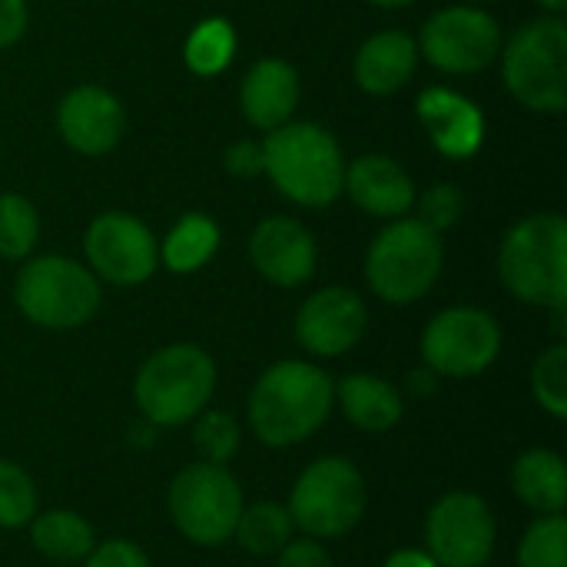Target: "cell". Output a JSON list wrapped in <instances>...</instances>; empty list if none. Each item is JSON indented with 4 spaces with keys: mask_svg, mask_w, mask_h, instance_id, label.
Returning a JSON list of instances; mask_svg holds the SVG:
<instances>
[{
    "mask_svg": "<svg viewBox=\"0 0 567 567\" xmlns=\"http://www.w3.org/2000/svg\"><path fill=\"white\" fill-rule=\"evenodd\" d=\"M415 116L429 136V143L445 159H472L485 143V113L482 106L452 90V86H425L415 100Z\"/></svg>",
    "mask_w": 567,
    "mask_h": 567,
    "instance_id": "cell-17",
    "label": "cell"
},
{
    "mask_svg": "<svg viewBox=\"0 0 567 567\" xmlns=\"http://www.w3.org/2000/svg\"><path fill=\"white\" fill-rule=\"evenodd\" d=\"M83 567H150V558L126 538H110L103 545H93V551L83 558Z\"/></svg>",
    "mask_w": 567,
    "mask_h": 567,
    "instance_id": "cell-33",
    "label": "cell"
},
{
    "mask_svg": "<svg viewBox=\"0 0 567 567\" xmlns=\"http://www.w3.org/2000/svg\"><path fill=\"white\" fill-rule=\"evenodd\" d=\"M502 286L551 312L567 309V219L561 213H532L518 219L498 249Z\"/></svg>",
    "mask_w": 567,
    "mask_h": 567,
    "instance_id": "cell-3",
    "label": "cell"
},
{
    "mask_svg": "<svg viewBox=\"0 0 567 567\" xmlns=\"http://www.w3.org/2000/svg\"><path fill=\"white\" fill-rule=\"evenodd\" d=\"M336 399L346 419L362 432H389L402 419V409H405L399 389L369 372L346 375L336 389Z\"/></svg>",
    "mask_w": 567,
    "mask_h": 567,
    "instance_id": "cell-22",
    "label": "cell"
},
{
    "mask_svg": "<svg viewBox=\"0 0 567 567\" xmlns=\"http://www.w3.org/2000/svg\"><path fill=\"white\" fill-rule=\"evenodd\" d=\"M336 402L329 372L312 362L286 359L269 365L249 392V425L262 445L289 449L316 435Z\"/></svg>",
    "mask_w": 567,
    "mask_h": 567,
    "instance_id": "cell-2",
    "label": "cell"
},
{
    "mask_svg": "<svg viewBox=\"0 0 567 567\" xmlns=\"http://www.w3.org/2000/svg\"><path fill=\"white\" fill-rule=\"evenodd\" d=\"M502 40L505 37L498 20L478 3H452L435 10L415 37L419 60L449 76H472L488 70L502 53Z\"/></svg>",
    "mask_w": 567,
    "mask_h": 567,
    "instance_id": "cell-10",
    "label": "cell"
},
{
    "mask_svg": "<svg viewBox=\"0 0 567 567\" xmlns=\"http://www.w3.org/2000/svg\"><path fill=\"white\" fill-rule=\"evenodd\" d=\"M30 542L53 561H83L93 551V528L66 508L30 518Z\"/></svg>",
    "mask_w": 567,
    "mask_h": 567,
    "instance_id": "cell-24",
    "label": "cell"
},
{
    "mask_svg": "<svg viewBox=\"0 0 567 567\" xmlns=\"http://www.w3.org/2000/svg\"><path fill=\"white\" fill-rule=\"evenodd\" d=\"M419 70V43L405 30H379L355 50L352 76L369 96H395Z\"/></svg>",
    "mask_w": 567,
    "mask_h": 567,
    "instance_id": "cell-20",
    "label": "cell"
},
{
    "mask_svg": "<svg viewBox=\"0 0 567 567\" xmlns=\"http://www.w3.org/2000/svg\"><path fill=\"white\" fill-rule=\"evenodd\" d=\"M86 269L110 286H140L159 269V239L153 229L123 209L100 213L83 233Z\"/></svg>",
    "mask_w": 567,
    "mask_h": 567,
    "instance_id": "cell-12",
    "label": "cell"
},
{
    "mask_svg": "<svg viewBox=\"0 0 567 567\" xmlns=\"http://www.w3.org/2000/svg\"><path fill=\"white\" fill-rule=\"evenodd\" d=\"M219 243H223V229L213 216L183 213L166 233V239L159 243V266H166L176 276L199 272L219 252Z\"/></svg>",
    "mask_w": 567,
    "mask_h": 567,
    "instance_id": "cell-23",
    "label": "cell"
},
{
    "mask_svg": "<svg viewBox=\"0 0 567 567\" xmlns=\"http://www.w3.org/2000/svg\"><path fill=\"white\" fill-rule=\"evenodd\" d=\"M512 488L538 515H565L567 505V465L551 449L525 452L512 468Z\"/></svg>",
    "mask_w": 567,
    "mask_h": 567,
    "instance_id": "cell-21",
    "label": "cell"
},
{
    "mask_svg": "<svg viewBox=\"0 0 567 567\" xmlns=\"http://www.w3.org/2000/svg\"><path fill=\"white\" fill-rule=\"evenodd\" d=\"M468 3H478V7H485V3H502V0H468Z\"/></svg>",
    "mask_w": 567,
    "mask_h": 567,
    "instance_id": "cell-40",
    "label": "cell"
},
{
    "mask_svg": "<svg viewBox=\"0 0 567 567\" xmlns=\"http://www.w3.org/2000/svg\"><path fill=\"white\" fill-rule=\"evenodd\" d=\"M276 567H336L329 551L316 542V538H306V542H289L279 558Z\"/></svg>",
    "mask_w": 567,
    "mask_h": 567,
    "instance_id": "cell-35",
    "label": "cell"
},
{
    "mask_svg": "<svg viewBox=\"0 0 567 567\" xmlns=\"http://www.w3.org/2000/svg\"><path fill=\"white\" fill-rule=\"evenodd\" d=\"M445 269V246L435 229L415 216L385 223L365 252V282L389 306L425 299Z\"/></svg>",
    "mask_w": 567,
    "mask_h": 567,
    "instance_id": "cell-5",
    "label": "cell"
},
{
    "mask_svg": "<svg viewBox=\"0 0 567 567\" xmlns=\"http://www.w3.org/2000/svg\"><path fill=\"white\" fill-rule=\"evenodd\" d=\"M518 567H567L565 515H542L522 538Z\"/></svg>",
    "mask_w": 567,
    "mask_h": 567,
    "instance_id": "cell-29",
    "label": "cell"
},
{
    "mask_svg": "<svg viewBox=\"0 0 567 567\" xmlns=\"http://www.w3.org/2000/svg\"><path fill=\"white\" fill-rule=\"evenodd\" d=\"M262 176L302 209H326L342 196L346 153L339 140L312 120H289L262 140Z\"/></svg>",
    "mask_w": 567,
    "mask_h": 567,
    "instance_id": "cell-1",
    "label": "cell"
},
{
    "mask_svg": "<svg viewBox=\"0 0 567 567\" xmlns=\"http://www.w3.org/2000/svg\"><path fill=\"white\" fill-rule=\"evenodd\" d=\"M249 262L266 282L279 289H299L316 276L319 246L299 219L269 216L249 236Z\"/></svg>",
    "mask_w": 567,
    "mask_h": 567,
    "instance_id": "cell-16",
    "label": "cell"
},
{
    "mask_svg": "<svg viewBox=\"0 0 567 567\" xmlns=\"http://www.w3.org/2000/svg\"><path fill=\"white\" fill-rule=\"evenodd\" d=\"M545 13H555V17H565L567 0H535Z\"/></svg>",
    "mask_w": 567,
    "mask_h": 567,
    "instance_id": "cell-39",
    "label": "cell"
},
{
    "mask_svg": "<svg viewBox=\"0 0 567 567\" xmlns=\"http://www.w3.org/2000/svg\"><path fill=\"white\" fill-rule=\"evenodd\" d=\"M216 392V362L193 342L156 349L136 372L133 399L150 425H186L193 422Z\"/></svg>",
    "mask_w": 567,
    "mask_h": 567,
    "instance_id": "cell-6",
    "label": "cell"
},
{
    "mask_svg": "<svg viewBox=\"0 0 567 567\" xmlns=\"http://www.w3.org/2000/svg\"><path fill=\"white\" fill-rule=\"evenodd\" d=\"M56 133L80 156H106L120 146L126 110L120 96L100 83H80L56 103Z\"/></svg>",
    "mask_w": 567,
    "mask_h": 567,
    "instance_id": "cell-15",
    "label": "cell"
},
{
    "mask_svg": "<svg viewBox=\"0 0 567 567\" xmlns=\"http://www.w3.org/2000/svg\"><path fill=\"white\" fill-rule=\"evenodd\" d=\"M302 100V80L299 70L282 56H262L256 60L243 83H239V110L249 126L259 133H269L296 116V106Z\"/></svg>",
    "mask_w": 567,
    "mask_h": 567,
    "instance_id": "cell-19",
    "label": "cell"
},
{
    "mask_svg": "<svg viewBox=\"0 0 567 567\" xmlns=\"http://www.w3.org/2000/svg\"><path fill=\"white\" fill-rule=\"evenodd\" d=\"M100 279L70 256H30L13 279V302L27 322L53 332L86 326L100 309Z\"/></svg>",
    "mask_w": 567,
    "mask_h": 567,
    "instance_id": "cell-7",
    "label": "cell"
},
{
    "mask_svg": "<svg viewBox=\"0 0 567 567\" xmlns=\"http://www.w3.org/2000/svg\"><path fill=\"white\" fill-rule=\"evenodd\" d=\"M239 545L249 551V555H279L292 535H296V522L289 515L286 505H276V502H259V505H249L243 508L239 522H236V532Z\"/></svg>",
    "mask_w": 567,
    "mask_h": 567,
    "instance_id": "cell-26",
    "label": "cell"
},
{
    "mask_svg": "<svg viewBox=\"0 0 567 567\" xmlns=\"http://www.w3.org/2000/svg\"><path fill=\"white\" fill-rule=\"evenodd\" d=\"M40 243V213L20 193H0V259L23 262Z\"/></svg>",
    "mask_w": 567,
    "mask_h": 567,
    "instance_id": "cell-27",
    "label": "cell"
},
{
    "mask_svg": "<svg viewBox=\"0 0 567 567\" xmlns=\"http://www.w3.org/2000/svg\"><path fill=\"white\" fill-rule=\"evenodd\" d=\"M239 422L229 412H203L193 429V449L209 465H226L239 452Z\"/></svg>",
    "mask_w": 567,
    "mask_h": 567,
    "instance_id": "cell-31",
    "label": "cell"
},
{
    "mask_svg": "<svg viewBox=\"0 0 567 567\" xmlns=\"http://www.w3.org/2000/svg\"><path fill=\"white\" fill-rule=\"evenodd\" d=\"M223 166L236 179H252L262 176V143L259 140H236L223 153Z\"/></svg>",
    "mask_w": 567,
    "mask_h": 567,
    "instance_id": "cell-34",
    "label": "cell"
},
{
    "mask_svg": "<svg viewBox=\"0 0 567 567\" xmlns=\"http://www.w3.org/2000/svg\"><path fill=\"white\" fill-rule=\"evenodd\" d=\"M502 80L518 106L542 116L567 110V23L565 17L542 13L525 20L502 40Z\"/></svg>",
    "mask_w": 567,
    "mask_h": 567,
    "instance_id": "cell-4",
    "label": "cell"
},
{
    "mask_svg": "<svg viewBox=\"0 0 567 567\" xmlns=\"http://www.w3.org/2000/svg\"><path fill=\"white\" fill-rule=\"evenodd\" d=\"M502 352V329L492 312L478 306L442 309L422 332L425 369L445 379L482 375Z\"/></svg>",
    "mask_w": 567,
    "mask_h": 567,
    "instance_id": "cell-11",
    "label": "cell"
},
{
    "mask_svg": "<svg viewBox=\"0 0 567 567\" xmlns=\"http://www.w3.org/2000/svg\"><path fill=\"white\" fill-rule=\"evenodd\" d=\"M365 3L379 10H405V7H415L419 0H365Z\"/></svg>",
    "mask_w": 567,
    "mask_h": 567,
    "instance_id": "cell-38",
    "label": "cell"
},
{
    "mask_svg": "<svg viewBox=\"0 0 567 567\" xmlns=\"http://www.w3.org/2000/svg\"><path fill=\"white\" fill-rule=\"evenodd\" d=\"M532 395L551 415L567 419V346L558 342L545 349L532 365Z\"/></svg>",
    "mask_w": 567,
    "mask_h": 567,
    "instance_id": "cell-28",
    "label": "cell"
},
{
    "mask_svg": "<svg viewBox=\"0 0 567 567\" xmlns=\"http://www.w3.org/2000/svg\"><path fill=\"white\" fill-rule=\"evenodd\" d=\"M37 515V485L33 478L0 458V528H23Z\"/></svg>",
    "mask_w": 567,
    "mask_h": 567,
    "instance_id": "cell-30",
    "label": "cell"
},
{
    "mask_svg": "<svg viewBox=\"0 0 567 567\" xmlns=\"http://www.w3.org/2000/svg\"><path fill=\"white\" fill-rule=\"evenodd\" d=\"M415 219H422L429 229H435L439 236L449 233L452 226H458L462 213H465V196L455 183H435L429 186L422 196H415Z\"/></svg>",
    "mask_w": 567,
    "mask_h": 567,
    "instance_id": "cell-32",
    "label": "cell"
},
{
    "mask_svg": "<svg viewBox=\"0 0 567 567\" xmlns=\"http://www.w3.org/2000/svg\"><path fill=\"white\" fill-rule=\"evenodd\" d=\"M243 488L226 465H186L169 485V518L183 538L203 548H216L233 538L243 515Z\"/></svg>",
    "mask_w": 567,
    "mask_h": 567,
    "instance_id": "cell-9",
    "label": "cell"
},
{
    "mask_svg": "<svg viewBox=\"0 0 567 567\" xmlns=\"http://www.w3.org/2000/svg\"><path fill=\"white\" fill-rule=\"evenodd\" d=\"M495 515L472 492L439 498L425 522V551L439 567H485L495 555Z\"/></svg>",
    "mask_w": 567,
    "mask_h": 567,
    "instance_id": "cell-13",
    "label": "cell"
},
{
    "mask_svg": "<svg viewBox=\"0 0 567 567\" xmlns=\"http://www.w3.org/2000/svg\"><path fill=\"white\" fill-rule=\"evenodd\" d=\"M342 193L372 219L392 223L412 213L415 206V179L409 169L385 156V153H362L352 163H346Z\"/></svg>",
    "mask_w": 567,
    "mask_h": 567,
    "instance_id": "cell-18",
    "label": "cell"
},
{
    "mask_svg": "<svg viewBox=\"0 0 567 567\" xmlns=\"http://www.w3.org/2000/svg\"><path fill=\"white\" fill-rule=\"evenodd\" d=\"M385 567H439L432 561V555L429 551H415V548H405V551H395Z\"/></svg>",
    "mask_w": 567,
    "mask_h": 567,
    "instance_id": "cell-37",
    "label": "cell"
},
{
    "mask_svg": "<svg viewBox=\"0 0 567 567\" xmlns=\"http://www.w3.org/2000/svg\"><path fill=\"white\" fill-rule=\"evenodd\" d=\"M289 515L309 538H342L365 512V482L349 458H319L292 485Z\"/></svg>",
    "mask_w": 567,
    "mask_h": 567,
    "instance_id": "cell-8",
    "label": "cell"
},
{
    "mask_svg": "<svg viewBox=\"0 0 567 567\" xmlns=\"http://www.w3.org/2000/svg\"><path fill=\"white\" fill-rule=\"evenodd\" d=\"M27 27H30L27 0H0V50L20 43Z\"/></svg>",
    "mask_w": 567,
    "mask_h": 567,
    "instance_id": "cell-36",
    "label": "cell"
},
{
    "mask_svg": "<svg viewBox=\"0 0 567 567\" xmlns=\"http://www.w3.org/2000/svg\"><path fill=\"white\" fill-rule=\"evenodd\" d=\"M365 326L369 312L362 296L349 286H326L299 306L296 342L319 359H336L359 346Z\"/></svg>",
    "mask_w": 567,
    "mask_h": 567,
    "instance_id": "cell-14",
    "label": "cell"
},
{
    "mask_svg": "<svg viewBox=\"0 0 567 567\" xmlns=\"http://www.w3.org/2000/svg\"><path fill=\"white\" fill-rule=\"evenodd\" d=\"M236 50H239L236 27L226 17H206L186 33L183 60H186L189 73L209 80V76H219L223 70H229Z\"/></svg>",
    "mask_w": 567,
    "mask_h": 567,
    "instance_id": "cell-25",
    "label": "cell"
}]
</instances>
